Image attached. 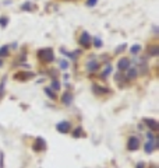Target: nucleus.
<instances>
[{
  "label": "nucleus",
  "instance_id": "nucleus-1",
  "mask_svg": "<svg viewBox=\"0 0 159 168\" xmlns=\"http://www.w3.org/2000/svg\"><path fill=\"white\" fill-rule=\"evenodd\" d=\"M37 56L39 59V62L43 63V64H49L54 60V53H53L52 48H43V49H39L37 52Z\"/></svg>",
  "mask_w": 159,
  "mask_h": 168
},
{
  "label": "nucleus",
  "instance_id": "nucleus-2",
  "mask_svg": "<svg viewBox=\"0 0 159 168\" xmlns=\"http://www.w3.org/2000/svg\"><path fill=\"white\" fill-rule=\"evenodd\" d=\"M91 35L88 34L87 31H82L81 32V35H80V39H78V43L81 45L82 48H85V49H90L91 48Z\"/></svg>",
  "mask_w": 159,
  "mask_h": 168
},
{
  "label": "nucleus",
  "instance_id": "nucleus-3",
  "mask_svg": "<svg viewBox=\"0 0 159 168\" xmlns=\"http://www.w3.org/2000/svg\"><path fill=\"white\" fill-rule=\"evenodd\" d=\"M34 77H35V73H32V72H18L13 76V79L17 81H28Z\"/></svg>",
  "mask_w": 159,
  "mask_h": 168
},
{
  "label": "nucleus",
  "instance_id": "nucleus-4",
  "mask_svg": "<svg viewBox=\"0 0 159 168\" xmlns=\"http://www.w3.org/2000/svg\"><path fill=\"white\" fill-rule=\"evenodd\" d=\"M92 91L96 97H101V95H105V94H110L112 90L107 88V87H103V85H99V84L94 83L92 84Z\"/></svg>",
  "mask_w": 159,
  "mask_h": 168
},
{
  "label": "nucleus",
  "instance_id": "nucleus-5",
  "mask_svg": "<svg viewBox=\"0 0 159 168\" xmlns=\"http://www.w3.org/2000/svg\"><path fill=\"white\" fill-rule=\"evenodd\" d=\"M99 62L95 60V59H92V60H88L87 64H85V70H87V73H96L98 70H99Z\"/></svg>",
  "mask_w": 159,
  "mask_h": 168
},
{
  "label": "nucleus",
  "instance_id": "nucleus-6",
  "mask_svg": "<svg viewBox=\"0 0 159 168\" xmlns=\"http://www.w3.org/2000/svg\"><path fill=\"white\" fill-rule=\"evenodd\" d=\"M138 147H140V139H138L137 136L128 137V140H127V150L128 151H135V150H138Z\"/></svg>",
  "mask_w": 159,
  "mask_h": 168
},
{
  "label": "nucleus",
  "instance_id": "nucleus-7",
  "mask_svg": "<svg viewBox=\"0 0 159 168\" xmlns=\"http://www.w3.org/2000/svg\"><path fill=\"white\" fill-rule=\"evenodd\" d=\"M131 67V60L128 58H122L119 62H117V69H119V72H127L128 69Z\"/></svg>",
  "mask_w": 159,
  "mask_h": 168
},
{
  "label": "nucleus",
  "instance_id": "nucleus-8",
  "mask_svg": "<svg viewBox=\"0 0 159 168\" xmlns=\"http://www.w3.org/2000/svg\"><path fill=\"white\" fill-rule=\"evenodd\" d=\"M32 148H34V151H45L46 150V142L42 137H37L34 144H32Z\"/></svg>",
  "mask_w": 159,
  "mask_h": 168
},
{
  "label": "nucleus",
  "instance_id": "nucleus-9",
  "mask_svg": "<svg viewBox=\"0 0 159 168\" xmlns=\"http://www.w3.org/2000/svg\"><path fill=\"white\" fill-rule=\"evenodd\" d=\"M56 129H57V132H60V133H69V132L71 130V122H69V121L59 122L57 125H56Z\"/></svg>",
  "mask_w": 159,
  "mask_h": 168
},
{
  "label": "nucleus",
  "instance_id": "nucleus-10",
  "mask_svg": "<svg viewBox=\"0 0 159 168\" xmlns=\"http://www.w3.org/2000/svg\"><path fill=\"white\" fill-rule=\"evenodd\" d=\"M144 123L148 126V129L151 132H156L159 129L158 122L155 121V119H152V118H144Z\"/></svg>",
  "mask_w": 159,
  "mask_h": 168
},
{
  "label": "nucleus",
  "instance_id": "nucleus-11",
  "mask_svg": "<svg viewBox=\"0 0 159 168\" xmlns=\"http://www.w3.org/2000/svg\"><path fill=\"white\" fill-rule=\"evenodd\" d=\"M147 55H148V56H158L159 55L158 43H149L148 46H147Z\"/></svg>",
  "mask_w": 159,
  "mask_h": 168
},
{
  "label": "nucleus",
  "instance_id": "nucleus-12",
  "mask_svg": "<svg viewBox=\"0 0 159 168\" xmlns=\"http://www.w3.org/2000/svg\"><path fill=\"white\" fill-rule=\"evenodd\" d=\"M156 147H158V137H155L151 142H147L144 148H145V153H152L154 150H156Z\"/></svg>",
  "mask_w": 159,
  "mask_h": 168
},
{
  "label": "nucleus",
  "instance_id": "nucleus-13",
  "mask_svg": "<svg viewBox=\"0 0 159 168\" xmlns=\"http://www.w3.org/2000/svg\"><path fill=\"white\" fill-rule=\"evenodd\" d=\"M124 77L127 80H134L138 77V67H130L126 72V74H124Z\"/></svg>",
  "mask_w": 159,
  "mask_h": 168
},
{
  "label": "nucleus",
  "instance_id": "nucleus-14",
  "mask_svg": "<svg viewBox=\"0 0 159 168\" xmlns=\"http://www.w3.org/2000/svg\"><path fill=\"white\" fill-rule=\"evenodd\" d=\"M62 102H63L66 106H70L71 102H73V94L69 93V91H66V93L62 95Z\"/></svg>",
  "mask_w": 159,
  "mask_h": 168
},
{
  "label": "nucleus",
  "instance_id": "nucleus-15",
  "mask_svg": "<svg viewBox=\"0 0 159 168\" xmlns=\"http://www.w3.org/2000/svg\"><path fill=\"white\" fill-rule=\"evenodd\" d=\"M110 72H112V66H110V64H107L105 70H102V73H101V79H102V80H106V79H107V76L110 74Z\"/></svg>",
  "mask_w": 159,
  "mask_h": 168
},
{
  "label": "nucleus",
  "instance_id": "nucleus-16",
  "mask_svg": "<svg viewBox=\"0 0 159 168\" xmlns=\"http://www.w3.org/2000/svg\"><path fill=\"white\" fill-rule=\"evenodd\" d=\"M9 49H10V48L7 46V45L0 48V58H7V56L10 55V51H9Z\"/></svg>",
  "mask_w": 159,
  "mask_h": 168
},
{
  "label": "nucleus",
  "instance_id": "nucleus-17",
  "mask_svg": "<svg viewBox=\"0 0 159 168\" xmlns=\"http://www.w3.org/2000/svg\"><path fill=\"white\" fill-rule=\"evenodd\" d=\"M115 80H116L119 84H123V83H124V80H126L124 73H122V72H117V73H115Z\"/></svg>",
  "mask_w": 159,
  "mask_h": 168
},
{
  "label": "nucleus",
  "instance_id": "nucleus-18",
  "mask_svg": "<svg viewBox=\"0 0 159 168\" xmlns=\"http://www.w3.org/2000/svg\"><path fill=\"white\" fill-rule=\"evenodd\" d=\"M60 87H62V84H60V81H59L57 79L52 80V85H50V88H52L53 91H59V90H60Z\"/></svg>",
  "mask_w": 159,
  "mask_h": 168
},
{
  "label": "nucleus",
  "instance_id": "nucleus-19",
  "mask_svg": "<svg viewBox=\"0 0 159 168\" xmlns=\"http://www.w3.org/2000/svg\"><path fill=\"white\" fill-rule=\"evenodd\" d=\"M45 93H46L48 97L49 98H52V100H56V98H57V95L54 94V91H53L50 87H45Z\"/></svg>",
  "mask_w": 159,
  "mask_h": 168
},
{
  "label": "nucleus",
  "instance_id": "nucleus-20",
  "mask_svg": "<svg viewBox=\"0 0 159 168\" xmlns=\"http://www.w3.org/2000/svg\"><path fill=\"white\" fill-rule=\"evenodd\" d=\"M91 43H92L95 48H102V45H103V43H102V41H101V38H98V37L92 38V39H91Z\"/></svg>",
  "mask_w": 159,
  "mask_h": 168
},
{
  "label": "nucleus",
  "instance_id": "nucleus-21",
  "mask_svg": "<svg viewBox=\"0 0 159 168\" xmlns=\"http://www.w3.org/2000/svg\"><path fill=\"white\" fill-rule=\"evenodd\" d=\"M130 52H131L132 55H138V53L141 52V45H138V43L132 45V46L130 48Z\"/></svg>",
  "mask_w": 159,
  "mask_h": 168
},
{
  "label": "nucleus",
  "instance_id": "nucleus-22",
  "mask_svg": "<svg viewBox=\"0 0 159 168\" xmlns=\"http://www.w3.org/2000/svg\"><path fill=\"white\" fill-rule=\"evenodd\" d=\"M124 49H127V45L126 43H122V45H119V46L116 48V51H115V53H122V52H124Z\"/></svg>",
  "mask_w": 159,
  "mask_h": 168
},
{
  "label": "nucleus",
  "instance_id": "nucleus-23",
  "mask_svg": "<svg viewBox=\"0 0 159 168\" xmlns=\"http://www.w3.org/2000/svg\"><path fill=\"white\" fill-rule=\"evenodd\" d=\"M49 72V76L52 77V80H54L56 77H57V70L56 69H50V70H48Z\"/></svg>",
  "mask_w": 159,
  "mask_h": 168
},
{
  "label": "nucleus",
  "instance_id": "nucleus-24",
  "mask_svg": "<svg viewBox=\"0 0 159 168\" xmlns=\"http://www.w3.org/2000/svg\"><path fill=\"white\" fill-rule=\"evenodd\" d=\"M81 132H82V130H81V127H80V126H78V127H75L74 130H73V137H80V136H81Z\"/></svg>",
  "mask_w": 159,
  "mask_h": 168
},
{
  "label": "nucleus",
  "instance_id": "nucleus-25",
  "mask_svg": "<svg viewBox=\"0 0 159 168\" xmlns=\"http://www.w3.org/2000/svg\"><path fill=\"white\" fill-rule=\"evenodd\" d=\"M59 66H60V69H63V70H66V69L69 67V62H67V60H60V63H59Z\"/></svg>",
  "mask_w": 159,
  "mask_h": 168
},
{
  "label": "nucleus",
  "instance_id": "nucleus-26",
  "mask_svg": "<svg viewBox=\"0 0 159 168\" xmlns=\"http://www.w3.org/2000/svg\"><path fill=\"white\" fill-rule=\"evenodd\" d=\"M96 3H98V0H87L85 6H87V7H94Z\"/></svg>",
  "mask_w": 159,
  "mask_h": 168
},
{
  "label": "nucleus",
  "instance_id": "nucleus-27",
  "mask_svg": "<svg viewBox=\"0 0 159 168\" xmlns=\"http://www.w3.org/2000/svg\"><path fill=\"white\" fill-rule=\"evenodd\" d=\"M21 10L29 11V10H31V3H29V1H28V3H24V4L21 6Z\"/></svg>",
  "mask_w": 159,
  "mask_h": 168
},
{
  "label": "nucleus",
  "instance_id": "nucleus-28",
  "mask_svg": "<svg viewBox=\"0 0 159 168\" xmlns=\"http://www.w3.org/2000/svg\"><path fill=\"white\" fill-rule=\"evenodd\" d=\"M7 22H9V18H7V17L0 18V25H1V27H6V25H7Z\"/></svg>",
  "mask_w": 159,
  "mask_h": 168
},
{
  "label": "nucleus",
  "instance_id": "nucleus-29",
  "mask_svg": "<svg viewBox=\"0 0 159 168\" xmlns=\"http://www.w3.org/2000/svg\"><path fill=\"white\" fill-rule=\"evenodd\" d=\"M3 93H4V81L0 84V98L3 97Z\"/></svg>",
  "mask_w": 159,
  "mask_h": 168
},
{
  "label": "nucleus",
  "instance_id": "nucleus-30",
  "mask_svg": "<svg viewBox=\"0 0 159 168\" xmlns=\"http://www.w3.org/2000/svg\"><path fill=\"white\" fill-rule=\"evenodd\" d=\"M147 137L149 139L148 142H151V140H154V139H155V136L152 135V132H147Z\"/></svg>",
  "mask_w": 159,
  "mask_h": 168
},
{
  "label": "nucleus",
  "instance_id": "nucleus-31",
  "mask_svg": "<svg viewBox=\"0 0 159 168\" xmlns=\"http://www.w3.org/2000/svg\"><path fill=\"white\" fill-rule=\"evenodd\" d=\"M0 168H3V156L0 154Z\"/></svg>",
  "mask_w": 159,
  "mask_h": 168
},
{
  "label": "nucleus",
  "instance_id": "nucleus-32",
  "mask_svg": "<svg viewBox=\"0 0 159 168\" xmlns=\"http://www.w3.org/2000/svg\"><path fill=\"white\" fill-rule=\"evenodd\" d=\"M137 168H144V163H138Z\"/></svg>",
  "mask_w": 159,
  "mask_h": 168
},
{
  "label": "nucleus",
  "instance_id": "nucleus-33",
  "mask_svg": "<svg viewBox=\"0 0 159 168\" xmlns=\"http://www.w3.org/2000/svg\"><path fill=\"white\" fill-rule=\"evenodd\" d=\"M0 67H3V60L0 59Z\"/></svg>",
  "mask_w": 159,
  "mask_h": 168
}]
</instances>
